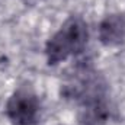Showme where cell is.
Here are the masks:
<instances>
[{
    "mask_svg": "<svg viewBox=\"0 0 125 125\" xmlns=\"http://www.w3.org/2000/svg\"><path fill=\"white\" fill-rule=\"evenodd\" d=\"M89 32L83 19L71 16L60 31L47 42V58L48 64H58L67 60L70 55L79 54L87 44Z\"/></svg>",
    "mask_w": 125,
    "mask_h": 125,
    "instance_id": "1",
    "label": "cell"
},
{
    "mask_svg": "<svg viewBox=\"0 0 125 125\" xmlns=\"http://www.w3.org/2000/svg\"><path fill=\"white\" fill-rule=\"evenodd\" d=\"M99 39L106 47H114L125 39V16L114 13L106 16L99 25Z\"/></svg>",
    "mask_w": 125,
    "mask_h": 125,
    "instance_id": "3",
    "label": "cell"
},
{
    "mask_svg": "<svg viewBox=\"0 0 125 125\" xmlns=\"http://www.w3.org/2000/svg\"><path fill=\"white\" fill-rule=\"evenodd\" d=\"M7 116L16 125H32L39 114L36 94L28 87H21L10 96L6 105Z\"/></svg>",
    "mask_w": 125,
    "mask_h": 125,
    "instance_id": "2",
    "label": "cell"
},
{
    "mask_svg": "<svg viewBox=\"0 0 125 125\" xmlns=\"http://www.w3.org/2000/svg\"><path fill=\"white\" fill-rule=\"evenodd\" d=\"M108 118L109 111L102 97L83 102V106L79 111V121L82 125H103Z\"/></svg>",
    "mask_w": 125,
    "mask_h": 125,
    "instance_id": "4",
    "label": "cell"
}]
</instances>
